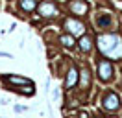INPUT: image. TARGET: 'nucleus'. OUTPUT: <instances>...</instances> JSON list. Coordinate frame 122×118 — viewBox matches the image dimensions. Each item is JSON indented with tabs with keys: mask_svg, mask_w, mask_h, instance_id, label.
I'll use <instances>...</instances> for the list:
<instances>
[{
	"mask_svg": "<svg viewBox=\"0 0 122 118\" xmlns=\"http://www.w3.org/2000/svg\"><path fill=\"white\" fill-rule=\"evenodd\" d=\"M19 4H20V7H22L24 11H33V9L37 7V2H35V0H20Z\"/></svg>",
	"mask_w": 122,
	"mask_h": 118,
	"instance_id": "7",
	"label": "nucleus"
},
{
	"mask_svg": "<svg viewBox=\"0 0 122 118\" xmlns=\"http://www.w3.org/2000/svg\"><path fill=\"white\" fill-rule=\"evenodd\" d=\"M6 79L9 81V83H15V85H31V81L30 79H26V78H17V76H8Z\"/></svg>",
	"mask_w": 122,
	"mask_h": 118,
	"instance_id": "6",
	"label": "nucleus"
},
{
	"mask_svg": "<svg viewBox=\"0 0 122 118\" xmlns=\"http://www.w3.org/2000/svg\"><path fill=\"white\" fill-rule=\"evenodd\" d=\"M107 24H109V17H100V19H98V26L106 28Z\"/></svg>",
	"mask_w": 122,
	"mask_h": 118,
	"instance_id": "12",
	"label": "nucleus"
},
{
	"mask_svg": "<svg viewBox=\"0 0 122 118\" xmlns=\"http://www.w3.org/2000/svg\"><path fill=\"white\" fill-rule=\"evenodd\" d=\"M39 11H41V15H43V17H52V15H56V6H54V4L45 2V4H41Z\"/></svg>",
	"mask_w": 122,
	"mask_h": 118,
	"instance_id": "5",
	"label": "nucleus"
},
{
	"mask_svg": "<svg viewBox=\"0 0 122 118\" xmlns=\"http://www.w3.org/2000/svg\"><path fill=\"white\" fill-rule=\"evenodd\" d=\"M61 43L65 44L67 48H72V46H74V37L72 35H63L61 37Z\"/></svg>",
	"mask_w": 122,
	"mask_h": 118,
	"instance_id": "11",
	"label": "nucleus"
},
{
	"mask_svg": "<svg viewBox=\"0 0 122 118\" xmlns=\"http://www.w3.org/2000/svg\"><path fill=\"white\" fill-rule=\"evenodd\" d=\"M87 74H89V72H87V70H83V76H81V83H83V85L87 83V79H89V76H87Z\"/></svg>",
	"mask_w": 122,
	"mask_h": 118,
	"instance_id": "13",
	"label": "nucleus"
},
{
	"mask_svg": "<svg viewBox=\"0 0 122 118\" xmlns=\"http://www.w3.org/2000/svg\"><path fill=\"white\" fill-rule=\"evenodd\" d=\"M76 79H78V72L74 70V68H70L69 70V78H67V87H72V85L76 83Z\"/></svg>",
	"mask_w": 122,
	"mask_h": 118,
	"instance_id": "9",
	"label": "nucleus"
},
{
	"mask_svg": "<svg viewBox=\"0 0 122 118\" xmlns=\"http://www.w3.org/2000/svg\"><path fill=\"white\" fill-rule=\"evenodd\" d=\"M65 28L69 30L72 35H83V31H85V26L81 22H78L76 19H67L65 20Z\"/></svg>",
	"mask_w": 122,
	"mask_h": 118,
	"instance_id": "2",
	"label": "nucleus"
},
{
	"mask_svg": "<svg viewBox=\"0 0 122 118\" xmlns=\"http://www.w3.org/2000/svg\"><path fill=\"white\" fill-rule=\"evenodd\" d=\"M80 48L83 52H89L91 50V39L89 37H81V41H80Z\"/></svg>",
	"mask_w": 122,
	"mask_h": 118,
	"instance_id": "10",
	"label": "nucleus"
},
{
	"mask_svg": "<svg viewBox=\"0 0 122 118\" xmlns=\"http://www.w3.org/2000/svg\"><path fill=\"white\" fill-rule=\"evenodd\" d=\"M70 7H72L74 13H85L87 11V4H83V2H74Z\"/></svg>",
	"mask_w": 122,
	"mask_h": 118,
	"instance_id": "8",
	"label": "nucleus"
},
{
	"mask_svg": "<svg viewBox=\"0 0 122 118\" xmlns=\"http://www.w3.org/2000/svg\"><path fill=\"white\" fill-rule=\"evenodd\" d=\"M98 48L109 59H120L122 57V39L117 33L100 35L98 37Z\"/></svg>",
	"mask_w": 122,
	"mask_h": 118,
	"instance_id": "1",
	"label": "nucleus"
},
{
	"mask_svg": "<svg viewBox=\"0 0 122 118\" xmlns=\"http://www.w3.org/2000/svg\"><path fill=\"white\" fill-rule=\"evenodd\" d=\"M98 74H100V78H102V79H109V78H111V74H113V66H111V63H109V61H100Z\"/></svg>",
	"mask_w": 122,
	"mask_h": 118,
	"instance_id": "3",
	"label": "nucleus"
},
{
	"mask_svg": "<svg viewBox=\"0 0 122 118\" xmlns=\"http://www.w3.org/2000/svg\"><path fill=\"white\" fill-rule=\"evenodd\" d=\"M118 103H120V100H118V96L115 94V92H109L106 96V100H104V105H106L107 111H115L118 107Z\"/></svg>",
	"mask_w": 122,
	"mask_h": 118,
	"instance_id": "4",
	"label": "nucleus"
}]
</instances>
